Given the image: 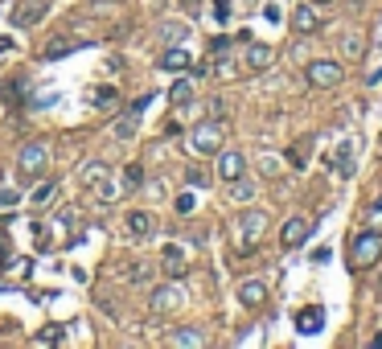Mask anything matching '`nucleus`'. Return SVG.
Masks as SVG:
<instances>
[{"mask_svg": "<svg viewBox=\"0 0 382 349\" xmlns=\"http://www.w3.org/2000/svg\"><path fill=\"white\" fill-rule=\"evenodd\" d=\"M49 13V0H17L13 4V25L17 29H33Z\"/></svg>", "mask_w": 382, "mask_h": 349, "instance_id": "1a4fd4ad", "label": "nucleus"}, {"mask_svg": "<svg viewBox=\"0 0 382 349\" xmlns=\"http://www.w3.org/2000/svg\"><path fill=\"white\" fill-rule=\"evenodd\" d=\"M321 4H329V0H321Z\"/></svg>", "mask_w": 382, "mask_h": 349, "instance_id": "a19ab883", "label": "nucleus"}, {"mask_svg": "<svg viewBox=\"0 0 382 349\" xmlns=\"http://www.w3.org/2000/svg\"><path fill=\"white\" fill-rule=\"evenodd\" d=\"M148 103H152V94L136 99V103H132V107H128L116 123H111V136H116V140H132V136H136V132H140V116H144V107H148Z\"/></svg>", "mask_w": 382, "mask_h": 349, "instance_id": "6e6552de", "label": "nucleus"}, {"mask_svg": "<svg viewBox=\"0 0 382 349\" xmlns=\"http://www.w3.org/2000/svg\"><path fill=\"white\" fill-rule=\"evenodd\" d=\"M374 209H378V214H382V202H374Z\"/></svg>", "mask_w": 382, "mask_h": 349, "instance_id": "ea45409f", "label": "nucleus"}, {"mask_svg": "<svg viewBox=\"0 0 382 349\" xmlns=\"http://www.w3.org/2000/svg\"><path fill=\"white\" fill-rule=\"evenodd\" d=\"M316 25H321L316 8H312V4H296V13H292V29L309 37V33H316Z\"/></svg>", "mask_w": 382, "mask_h": 349, "instance_id": "f3484780", "label": "nucleus"}, {"mask_svg": "<svg viewBox=\"0 0 382 349\" xmlns=\"http://www.w3.org/2000/svg\"><path fill=\"white\" fill-rule=\"evenodd\" d=\"M185 304V292H181V283H161V288H152V296H148V308L156 312V317H168V312H177Z\"/></svg>", "mask_w": 382, "mask_h": 349, "instance_id": "39448f33", "label": "nucleus"}, {"mask_svg": "<svg viewBox=\"0 0 382 349\" xmlns=\"http://www.w3.org/2000/svg\"><path fill=\"white\" fill-rule=\"evenodd\" d=\"M123 185H128V189H140L144 185V164L132 161L128 169H123Z\"/></svg>", "mask_w": 382, "mask_h": 349, "instance_id": "bb28decb", "label": "nucleus"}, {"mask_svg": "<svg viewBox=\"0 0 382 349\" xmlns=\"http://www.w3.org/2000/svg\"><path fill=\"white\" fill-rule=\"evenodd\" d=\"M185 181H190L193 189H197V185L206 189V185H210V173H206V169H197V164H193L190 173H185Z\"/></svg>", "mask_w": 382, "mask_h": 349, "instance_id": "2f4dec72", "label": "nucleus"}, {"mask_svg": "<svg viewBox=\"0 0 382 349\" xmlns=\"http://www.w3.org/2000/svg\"><path fill=\"white\" fill-rule=\"evenodd\" d=\"M33 243H37V251H49V247H54V238H49V226L33 222Z\"/></svg>", "mask_w": 382, "mask_h": 349, "instance_id": "c85d7f7f", "label": "nucleus"}, {"mask_svg": "<svg viewBox=\"0 0 382 349\" xmlns=\"http://www.w3.org/2000/svg\"><path fill=\"white\" fill-rule=\"evenodd\" d=\"M116 99H120V94H116V87H95V91H91V107L111 111V107H116Z\"/></svg>", "mask_w": 382, "mask_h": 349, "instance_id": "b1692460", "label": "nucleus"}, {"mask_svg": "<svg viewBox=\"0 0 382 349\" xmlns=\"http://www.w3.org/2000/svg\"><path fill=\"white\" fill-rule=\"evenodd\" d=\"M341 78H345V66L341 62H333V58H316V62H309V82L312 87H341Z\"/></svg>", "mask_w": 382, "mask_h": 349, "instance_id": "423d86ee", "label": "nucleus"}, {"mask_svg": "<svg viewBox=\"0 0 382 349\" xmlns=\"http://www.w3.org/2000/svg\"><path fill=\"white\" fill-rule=\"evenodd\" d=\"M193 157H218L222 148H226V123L222 119H206V123H197L190 136H185Z\"/></svg>", "mask_w": 382, "mask_h": 349, "instance_id": "f257e3e1", "label": "nucleus"}, {"mask_svg": "<svg viewBox=\"0 0 382 349\" xmlns=\"http://www.w3.org/2000/svg\"><path fill=\"white\" fill-rule=\"evenodd\" d=\"M350 259H354L358 271L374 267V263L382 259V231H358V234H354V243H350Z\"/></svg>", "mask_w": 382, "mask_h": 349, "instance_id": "7ed1b4c3", "label": "nucleus"}, {"mask_svg": "<svg viewBox=\"0 0 382 349\" xmlns=\"http://www.w3.org/2000/svg\"><path fill=\"white\" fill-rule=\"evenodd\" d=\"M17 259H13V238L8 234H0V267H13Z\"/></svg>", "mask_w": 382, "mask_h": 349, "instance_id": "c756f323", "label": "nucleus"}, {"mask_svg": "<svg viewBox=\"0 0 382 349\" xmlns=\"http://www.w3.org/2000/svg\"><path fill=\"white\" fill-rule=\"evenodd\" d=\"M161 37H165L168 46H181V42L190 37V29H185L181 21H165V25H161Z\"/></svg>", "mask_w": 382, "mask_h": 349, "instance_id": "5701e85b", "label": "nucleus"}, {"mask_svg": "<svg viewBox=\"0 0 382 349\" xmlns=\"http://www.w3.org/2000/svg\"><path fill=\"white\" fill-rule=\"evenodd\" d=\"M46 169H49V144H42V140L21 144V152H17V173H21L25 181H37Z\"/></svg>", "mask_w": 382, "mask_h": 349, "instance_id": "f03ea898", "label": "nucleus"}, {"mask_svg": "<svg viewBox=\"0 0 382 349\" xmlns=\"http://www.w3.org/2000/svg\"><path fill=\"white\" fill-rule=\"evenodd\" d=\"M296 329H300L304 337H316V333L325 329V312H321L316 304H309V308H300V312H296Z\"/></svg>", "mask_w": 382, "mask_h": 349, "instance_id": "4468645a", "label": "nucleus"}, {"mask_svg": "<svg viewBox=\"0 0 382 349\" xmlns=\"http://www.w3.org/2000/svg\"><path fill=\"white\" fill-rule=\"evenodd\" d=\"M17 202H21V197H17L13 189H0V206H4V209H13V206H17Z\"/></svg>", "mask_w": 382, "mask_h": 349, "instance_id": "72a5a7b5", "label": "nucleus"}, {"mask_svg": "<svg viewBox=\"0 0 382 349\" xmlns=\"http://www.w3.org/2000/svg\"><path fill=\"white\" fill-rule=\"evenodd\" d=\"M168 103H173V107H190L193 103V82L190 78H177V82L168 87Z\"/></svg>", "mask_w": 382, "mask_h": 349, "instance_id": "4be33fe9", "label": "nucleus"}, {"mask_svg": "<svg viewBox=\"0 0 382 349\" xmlns=\"http://www.w3.org/2000/svg\"><path fill=\"white\" fill-rule=\"evenodd\" d=\"M235 231H239V247H242V251H255L259 238H263V231H267V214H263V209H247L239 222H235Z\"/></svg>", "mask_w": 382, "mask_h": 349, "instance_id": "20e7f679", "label": "nucleus"}, {"mask_svg": "<svg viewBox=\"0 0 382 349\" xmlns=\"http://www.w3.org/2000/svg\"><path fill=\"white\" fill-rule=\"evenodd\" d=\"M181 8H185L190 17H197V13H202V0H181Z\"/></svg>", "mask_w": 382, "mask_h": 349, "instance_id": "e433bc0d", "label": "nucleus"}, {"mask_svg": "<svg viewBox=\"0 0 382 349\" xmlns=\"http://www.w3.org/2000/svg\"><path fill=\"white\" fill-rule=\"evenodd\" d=\"M82 42H66V37H58L54 46H46V58H62V54H70V49H78Z\"/></svg>", "mask_w": 382, "mask_h": 349, "instance_id": "cd10ccee", "label": "nucleus"}, {"mask_svg": "<svg viewBox=\"0 0 382 349\" xmlns=\"http://www.w3.org/2000/svg\"><path fill=\"white\" fill-rule=\"evenodd\" d=\"M168 345H177V349H197V345H206V337H202L197 329H177V333H168Z\"/></svg>", "mask_w": 382, "mask_h": 349, "instance_id": "412c9836", "label": "nucleus"}, {"mask_svg": "<svg viewBox=\"0 0 382 349\" xmlns=\"http://www.w3.org/2000/svg\"><path fill=\"white\" fill-rule=\"evenodd\" d=\"M161 271H165L168 279H181L185 271H190V263H185V255H181V247H165V255H161Z\"/></svg>", "mask_w": 382, "mask_h": 349, "instance_id": "2eb2a0df", "label": "nucleus"}, {"mask_svg": "<svg viewBox=\"0 0 382 349\" xmlns=\"http://www.w3.org/2000/svg\"><path fill=\"white\" fill-rule=\"evenodd\" d=\"M271 58H276V49L263 46V42H247V49H242V66L251 70V74H263V70L271 66Z\"/></svg>", "mask_w": 382, "mask_h": 349, "instance_id": "9b49d317", "label": "nucleus"}, {"mask_svg": "<svg viewBox=\"0 0 382 349\" xmlns=\"http://www.w3.org/2000/svg\"><path fill=\"white\" fill-rule=\"evenodd\" d=\"M42 341H62V329H58V325H49L46 333H42Z\"/></svg>", "mask_w": 382, "mask_h": 349, "instance_id": "4c0bfd02", "label": "nucleus"}, {"mask_svg": "<svg viewBox=\"0 0 382 349\" xmlns=\"http://www.w3.org/2000/svg\"><path fill=\"white\" fill-rule=\"evenodd\" d=\"M263 173H267V177H276V173H280V161H276V157H267V161H263Z\"/></svg>", "mask_w": 382, "mask_h": 349, "instance_id": "c9c22d12", "label": "nucleus"}, {"mask_svg": "<svg viewBox=\"0 0 382 349\" xmlns=\"http://www.w3.org/2000/svg\"><path fill=\"white\" fill-rule=\"evenodd\" d=\"M190 66H193V58L185 46H168L165 58H161V70H168V74H181V70H190Z\"/></svg>", "mask_w": 382, "mask_h": 349, "instance_id": "dca6fc26", "label": "nucleus"}, {"mask_svg": "<svg viewBox=\"0 0 382 349\" xmlns=\"http://www.w3.org/2000/svg\"><path fill=\"white\" fill-rule=\"evenodd\" d=\"M309 231H312L309 218H304V214H292L284 222V231H280V247H284V251H296V247L309 238Z\"/></svg>", "mask_w": 382, "mask_h": 349, "instance_id": "9d476101", "label": "nucleus"}, {"mask_svg": "<svg viewBox=\"0 0 382 349\" xmlns=\"http://www.w3.org/2000/svg\"><path fill=\"white\" fill-rule=\"evenodd\" d=\"M107 181H111V169L103 161H87L78 169V185L82 189H99V185H107Z\"/></svg>", "mask_w": 382, "mask_h": 349, "instance_id": "f8f14e48", "label": "nucleus"}, {"mask_svg": "<svg viewBox=\"0 0 382 349\" xmlns=\"http://www.w3.org/2000/svg\"><path fill=\"white\" fill-rule=\"evenodd\" d=\"M123 226H128V234H132V238H148V234L156 231V218H152L148 209H132V214L123 218Z\"/></svg>", "mask_w": 382, "mask_h": 349, "instance_id": "ddd939ff", "label": "nucleus"}, {"mask_svg": "<svg viewBox=\"0 0 382 349\" xmlns=\"http://www.w3.org/2000/svg\"><path fill=\"white\" fill-rule=\"evenodd\" d=\"M214 177L226 181V185L247 177V157H242L239 148H222V152H218V164H214Z\"/></svg>", "mask_w": 382, "mask_h": 349, "instance_id": "0eeeda50", "label": "nucleus"}, {"mask_svg": "<svg viewBox=\"0 0 382 349\" xmlns=\"http://www.w3.org/2000/svg\"><path fill=\"white\" fill-rule=\"evenodd\" d=\"M239 300H242V308H263V300H267V288H263L259 279H247L239 288Z\"/></svg>", "mask_w": 382, "mask_h": 349, "instance_id": "6ab92c4d", "label": "nucleus"}, {"mask_svg": "<svg viewBox=\"0 0 382 349\" xmlns=\"http://www.w3.org/2000/svg\"><path fill=\"white\" fill-rule=\"evenodd\" d=\"M54 197H58V181H54V177H49V181H42V185L29 193L33 209H49V206H54Z\"/></svg>", "mask_w": 382, "mask_h": 349, "instance_id": "aec40b11", "label": "nucleus"}, {"mask_svg": "<svg viewBox=\"0 0 382 349\" xmlns=\"http://www.w3.org/2000/svg\"><path fill=\"white\" fill-rule=\"evenodd\" d=\"M230 197H235V202H239V206H247V202H251V197H255V185H251V181H247V177H239V181H230Z\"/></svg>", "mask_w": 382, "mask_h": 349, "instance_id": "393cba45", "label": "nucleus"}, {"mask_svg": "<svg viewBox=\"0 0 382 349\" xmlns=\"http://www.w3.org/2000/svg\"><path fill=\"white\" fill-rule=\"evenodd\" d=\"M341 54H345L350 62H362V54H366V33H362V29H350V33L341 37Z\"/></svg>", "mask_w": 382, "mask_h": 349, "instance_id": "a211bd4d", "label": "nucleus"}, {"mask_svg": "<svg viewBox=\"0 0 382 349\" xmlns=\"http://www.w3.org/2000/svg\"><path fill=\"white\" fill-rule=\"evenodd\" d=\"M128 276H132V283H144V279L152 276V271H148V263H136V267H132Z\"/></svg>", "mask_w": 382, "mask_h": 349, "instance_id": "473e14b6", "label": "nucleus"}, {"mask_svg": "<svg viewBox=\"0 0 382 349\" xmlns=\"http://www.w3.org/2000/svg\"><path fill=\"white\" fill-rule=\"evenodd\" d=\"M13 46V42H8V37H0V54H4V49Z\"/></svg>", "mask_w": 382, "mask_h": 349, "instance_id": "58836bf2", "label": "nucleus"}, {"mask_svg": "<svg viewBox=\"0 0 382 349\" xmlns=\"http://www.w3.org/2000/svg\"><path fill=\"white\" fill-rule=\"evenodd\" d=\"M193 209H197V193H193V189H185V193L177 197V214H193Z\"/></svg>", "mask_w": 382, "mask_h": 349, "instance_id": "7c9ffc66", "label": "nucleus"}, {"mask_svg": "<svg viewBox=\"0 0 382 349\" xmlns=\"http://www.w3.org/2000/svg\"><path fill=\"white\" fill-rule=\"evenodd\" d=\"M214 17H218V21L230 17V0H214Z\"/></svg>", "mask_w": 382, "mask_h": 349, "instance_id": "f704fd0d", "label": "nucleus"}, {"mask_svg": "<svg viewBox=\"0 0 382 349\" xmlns=\"http://www.w3.org/2000/svg\"><path fill=\"white\" fill-rule=\"evenodd\" d=\"M333 169L341 173V177H350V169H354V148H350V144H341V148H337Z\"/></svg>", "mask_w": 382, "mask_h": 349, "instance_id": "a878e982", "label": "nucleus"}]
</instances>
